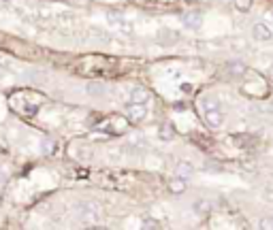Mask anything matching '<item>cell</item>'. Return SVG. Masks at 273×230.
<instances>
[{
    "label": "cell",
    "instance_id": "17",
    "mask_svg": "<svg viewBox=\"0 0 273 230\" xmlns=\"http://www.w3.org/2000/svg\"><path fill=\"white\" fill-rule=\"evenodd\" d=\"M269 77H271V81H273V66L269 68Z\"/></svg>",
    "mask_w": 273,
    "mask_h": 230
},
{
    "label": "cell",
    "instance_id": "16",
    "mask_svg": "<svg viewBox=\"0 0 273 230\" xmlns=\"http://www.w3.org/2000/svg\"><path fill=\"white\" fill-rule=\"evenodd\" d=\"M267 109H269V113H273V100H269V105H267Z\"/></svg>",
    "mask_w": 273,
    "mask_h": 230
},
{
    "label": "cell",
    "instance_id": "6",
    "mask_svg": "<svg viewBox=\"0 0 273 230\" xmlns=\"http://www.w3.org/2000/svg\"><path fill=\"white\" fill-rule=\"evenodd\" d=\"M149 100V92L145 87H135L130 90V96H128V105H147Z\"/></svg>",
    "mask_w": 273,
    "mask_h": 230
},
{
    "label": "cell",
    "instance_id": "19",
    "mask_svg": "<svg viewBox=\"0 0 273 230\" xmlns=\"http://www.w3.org/2000/svg\"><path fill=\"white\" fill-rule=\"evenodd\" d=\"M186 2H196V0H186Z\"/></svg>",
    "mask_w": 273,
    "mask_h": 230
},
{
    "label": "cell",
    "instance_id": "15",
    "mask_svg": "<svg viewBox=\"0 0 273 230\" xmlns=\"http://www.w3.org/2000/svg\"><path fill=\"white\" fill-rule=\"evenodd\" d=\"M4 184H7V175H4V173H0V188H2Z\"/></svg>",
    "mask_w": 273,
    "mask_h": 230
},
{
    "label": "cell",
    "instance_id": "20",
    "mask_svg": "<svg viewBox=\"0 0 273 230\" xmlns=\"http://www.w3.org/2000/svg\"><path fill=\"white\" fill-rule=\"evenodd\" d=\"M271 217H273V215H271Z\"/></svg>",
    "mask_w": 273,
    "mask_h": 230
},
{
    "label": "cell",
    "instance_id": "7",
    "mask_svg": "<svg viewBox=\"0 0 273 230\" xmlns=\"http://www.w3.org/2000/svg\"><path fill=\"white\" fill-rule=\"evenodd\" d=\"M186 188H188V184H186V179H182V177H175V179L169 181V190H171V194H184Z\"/></svg>",
    "mask_w": 273,
    "mask_h": 230
},
{
    "label": "cell",
    "instance_id": "12",
    "mask_svg": "<svg viewBox=\"0 0 273 230\" xmlns=\"http://www.w3.org/2000/svg\"><path fill=\"white\" fill-rule=\"evenodd\" d=\"M231 73H233L235 77H241L243 73H246V64H241V62H233V64H231Z\"/></svg>",
    "mask_w": 273,
    "mask_h": 230
},
{
    "label": "cell",
    "instance_id": "18",
    "mask_svg": "<svg viewBox=\"0 0 273 230\" xmlns=\"http://www.w3.org/2000/svg\"><path fill=\"white\" fill-rule=\"evenodd\" d=\"M269 20H273V11H269Z\"/></svg>",
    "mask_w": 273,
    "mask_h": 230
},
{
    "label": "cell",
    "instance_id": "10",
    "mask_svg": "<svg viewBox=\"0 0 273 230\" xmlns=\"http://www.w3.org/2000/svg\"><path fill=\"white\" fill-rule=\"evenodd\" d=\"M160 139L162 141H171L173 137H175V132H173V126H169V124H162V128H160Z\"/></svg>",
    "mask_w": 273,
    "mask_h": 230
},
{
    "label": "cell",
    "instance_id": "4",
    "mask_svg": "<svg viewBox=\"0 0 273 230\" xmlns=\"http://www.w3.org/2000/svg\"><path fill=\"white\" fill-rule=\"evenodd\" d=\"M252 37L256 41H271L273 39V30L267 26V23L258 21V23H254L252 26Z\"/></svg>",
    "mask_w": 273,
    "mask_h": 230
},
{
    "label": "cell",
    "instance_id": "1",
    "mask_svg": "<svg viewBox=\"0 0 273 230\" xmlns=\"http://www.w3.org/2000/svg\"><path fill=\"white\" fill-rule=\"evenodd\" d=\"M201 115L209 128H220L224 122L222 115V107H220V100L216 96H203L201 98Z\"/></svg>",
    "mask_w": 273,
    "mask_h": 230
},
{
    "label": "cell",
    "instance_id": "9",
    "mask_svg": "<svg viewBox=\"0 0 273 230\" xmlns=\"http://www.w3.org/2000/svg\"><path fill=\"white\" fill-rule=\"evenodd\" d=\"M194 211L199 215H209L211 213V203L205 198H199V200H194Z\"/></svg>",
    "mask_w": 273,
    "mask_h": 230
},
{
    "label": "cell",
    "instance_id": "3",
    "mask_svg": "<svg viewBox=\"0 0 273 230\" xmlns=\"http://www.w3.org/2000/svg\"><path fill=\"white\" fill-rule=\"evenodd\" d=\"M182 23L188 30H199L201 23H203V15L199 13V11H188V13L182 15Z\"/></svg>",
    "mask_w": 273,
    "mask_h": 230
},
{
    "label": "cell",
    "instance_id": "8",
    "mask_svg": "<svg viewBox=\"0 0 273 230\" xmlns=\"http://www.w3.org/2000/svg\"><path fill=\"white\" fill-rule=\"evenodd\" d=\"M175 173H177V177H182V179L188 181V177L194 173V167L190 162H179L177 168H175Z\"/></svg>",
    "mask_w": 273,
    "mask_h": 230
},
{
    "label": "cell",
    "instance_id": "11",
    "mask_svg": "<svg viewBox=\"0 0 273 230\" xmlns=\"http://www.w3.org/2000/svg\"><path fill=\"white\" fill-rule=\"evenodd\" d=\"M235 9L241 11V13H248L252 9V0H235Z\"/></svg>",
    "mask_w": 273,
    "mask_h": 230
},
{
    "label": "cell",
    "instance_id": "2",
    "mask_svg": "<svg viewBox=\"0 0 273 230\" xmlns=\"http://www.w3.org/2000/svg\"><path fill=\"white\" fill-rule=\"evenodd\" d=\"M77 215L85 224H96L103 215V209H101L98 203H94V200H84V203L77 205Z\"/></svg>",
    "mask_w": 273,
    "mask_h": 230
},
{
    "label": "cell",
    "instance_id": "14",
    "mask_svg": "<svg viewBox=\"0 0 273 230\" xmlns=\"http://www.w3.org/2000/svg\"><path fill=\"white\" fill-rule=\"evenodd\" d=\"M145 228H158V222H152V220H145Z\"/></svg>",
    "mask_w": 273,
    "mask_h": 230
},
{
    "label": "cell",
    "instance_id": "5",
    "mask_svg": "<svg viewBox=\"0 0 273 230\" xmlns=\"http://www.w3.org/2000/svg\"><path fill=\"white\" fill-rule=\"evenodd\" d=\"M145 117H147V109H145V105H128V122L141 124Z\"/></svg>",
    "mask_w": 273,
    "mask_h": 230
},
{
    "label": "cell",
    "instance_id": "13",
    "mask_svg": "<svg viewBox=\"0 0 273 230\" xmlns=\"http://www.w3.org/2000/svg\"><path fill=\"white\" fill-rule=\"evenodd\" d=\"M260 228H273V217H265V220H260Z\"/></svg>",
    "mask_w": 273,
    "mask_h": 230
}]
</instances>
